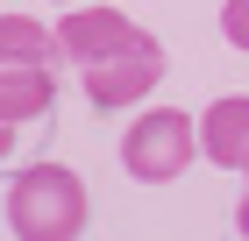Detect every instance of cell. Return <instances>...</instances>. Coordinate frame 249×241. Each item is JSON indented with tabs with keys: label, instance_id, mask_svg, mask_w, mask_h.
Wrapping results in <instances>:
<instances>
[{
	"label": "cell",
	"instance_id": "cell-6",
	"mask_svg": "<svg viewBox=\"0 0 249 241\" xmlns=\"http://www.w3.org/2000/svg\"><path fill=\"white\" fill-rule=\"evenodd\" d=\"M57 107V78L43 64H0V121H50Z\"/></svg>",
	"mask_w": 249,
	"mask_h": 241
},
{
	"label": "cell",
	"instance_id": "cell-1",
	"mask_svg": "<svg viewBox=\"0 0 249 241\" xmlns=\"http://www.w3.org/2000/svg\"><path fill=\"white\" fill-rule=\"evenodd\" d=\"M86 213H93V199H86V177L71 163H29L7 185V227H15V241H78Z\"/></svg>",
	"mask_w": 249,
	"mask_h": 241
},
{
	"label": "cell",
	"instance_id": "cell-8",
	"mask_svg": "<svg viewBox=\"0 0 249 241\" xmlns=\"http://www.w3.org/2000/svg\"><path fill=\"white\" fill-rule=\"evenodd\" d=\"M221 36H228L235 50H249V0H228V7H221Z\"/></svg>",
	"mask_w": 249,
	"mask_h": 241
},
{
	"label": "cell",
	"instance_id": "cell-11",
	"mask_svg": "<svg viewBox=\"0 0 249 241\" xmlns=\"http://www.w3.org/2000/svg\"><path fill=\"white\" fill-rule=\"evenodd\" d=\"M64 7H78V0H64Z\"/></svg>",
	"mask_w": 249,
	"mask_h": 241
},
{
	"label": "cell",
	"instance_id": "cell-3",
	"mask_svg": "<svg viewBox=\"0 0 249 241\" xmlns=\"http://www.w3.org/2000/svg\"><path fill=\"white\" fill-rule=\"evenodd\" d=\"M150 36V29H142V21L135 15H121V7H107V0H78L71 15L57 21V43H64V57H71L78 71H86V64H107V57H121V50H135V43Z\"/></svg>",
	"mask_w": 249,
	"mask_h": 241
},
{
	"label": "cell",
	"instance_id": "cell-5",
	"mask_svg": "<svg viewBox=\"0 0 249 241\" xmlns=\"http://www.w3.org/2000/svg\"><path fill=\"white\" fill-rule=\"evenodd\" d=\"M199 156H213L221 170H249V99L228 93L199 113Z\"/></svg>",
	"mask_w": 249,
	"mask_h": 241
},
{
	"label": "cell",
	"instance_id": "cell-7",
	"mask_svg": "<svg viewBox=\"0 0 249 241\" xmlns=\"http://www.w3.org/2000/svg\"><path fill=\"white\" fill-rule=\"evenodd\" d=\"M0 64H43V71H57V64H71V57H64V43H57L50 21L0 15Z\"/></svg>",
	"mask_w": 249,
	"mask_h": 241
},
{
	"label": "cell",
	"instance_id": "cell-4",
	"mask_svg": "<svg viewBox=\"0 0 249 241\" xmlns=\"http://www.w3.org/2000/svg\"><path fill=\"white\" fill-rule=\"evenodd\" d=\"M157 78H164V43L142 36L135 50L107 57V64H86V99H93L100 113H114V107H142V99L157 93Z\"/></svg>",
	"mask_w": 249,
	"mask_h": 241
},
{
	"label": "cell",
	"instance_id": "cell-2",
	"mask_svg": "<svg viewBox=\"0 0 249 241\" xmlns=\"http://www.w3.org/2000/svg\"><path fill=\"white\" fill-rule=\"evenodd\" d=\"M192 156H199V121L178 107H142L121 135V170L135 185H171L192 170Z\"/></svg>",
	"mask_w": 249,
	"mask_h": 241
},
{
	"label": "cell",
	"instance_id": "cell-10",
	"mask_svg": "<svg viewBox=\"0 0 249 241\" xmlns=\"http://www.w3.org/2000/svg\"><path fill=\"white\" fill-rule=\"evenodd\" d=\"M15 156V121H0V163Z\"/></svg>",
	"mask_w": 249,
	"mask_h": 241
},
{
	"label": "cell",
	"instance_id": "cell-9",
	"mask_svg": "<svg viewBox=\"0 0 249 241\" xmlns=\"http://www.w3.org/2000/svg\"><path fill=\"white\" fill-rule=\"evenodd\" d=\"M235 227H242V241H249V170H242V199H235Z\"/></svg>",
	"mask_w": 249,
	"mask_h": 241
}]
</instances>
